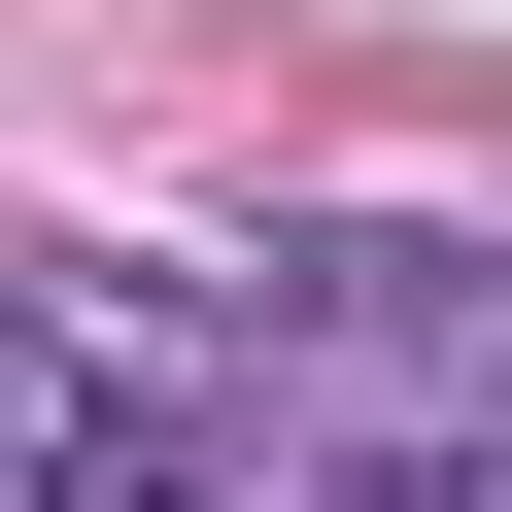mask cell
Masks as SVG:
<instances>
[{
  "instance_id": "obj_1",
  "label": "cell",
  "mask_w": 512,
  "mask_h": 512,
  "mask_svg": "<svg viewBox=\"0 0 512 512\" xmlns=\"http://www.w3.org/2000/svg\"><path fill=\"white\" fill-rule=\"evenodd\" d=\"M0 478H137V410H103V376H69L35 308H0Z\"/></svg>"
}]
</instances>
